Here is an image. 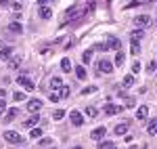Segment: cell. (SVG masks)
<instances>
[{"label":"cell","instance_id":"cell-28","mask_svg":"<svg viewBox=\"0 0 157 149\" xmlns=\"http://www.w3.org/2000/svg\"><path fill=\"white\" fill-rule=\"evenodd\" d=\"M90 59H92V49L86 50V53H82V61H84V63H88Z\"/></svg>","mask_w":157,"mask_h":149},{"label":"cell","instance_id":"cell-17","mask_svg":"<svg viewBox=\"0 0 157 149\" xmlns=\"http://www.w3.org/2000/svg\"><path fill=\"white\" fill-rule=\"evenodd\" d=\"M9 32H13V34H19V32H23V27H21V23H17V21H15V23L9 25Z\"/></svg>","mask_w":157,"mask_h":149},{"label":"cell","instance_id":"cell-20","mask_svg":"<svg viewBox=\"0 0 157 149\" xmlns=\"http://www.w3.org/2000/svg\"><path fill=\"white\" fill-rule=\"evenodd\" d=\"M61 69H63V72H71V61H69V59H63V61H61Z\"/></svg>","mask_w":157,"mask_h":149},{"label":"cell","instance_id":"cell-29","mask_svg":"<svg viewBox=\"0 0 157 149\" xmlns=\"http://www.w3.org/2000/svg\"><path fill=\"white\" fill-rule=\"evenodd\" d=\"M86 113L88 118H97V107H86Z\"/></svg>","mask_w":157,"mask_h":149},{"label":"cell","instance_id":"cell-18","mask_svg":"<svg viewBox=\"0 0 157 149\" xmlns=\"http://www.w3.org/2000/svg\"><path fill=\"white\" fill-rule=\"evenodd\" d=\"M132 84H134V76H126L124 82H121V86H124V88H130Z\"/></svg>","mask_w":157,"mask_h":149},{"label":"cell","instance_id":"cell-31","mask_svg":"<svg viewBox=\"0 0 157 149\" xmlns=\"http://www.w3.org/2000/svg\"><path fill=\"white\" fill-rule=\"evenodd\" d=\"M69 97V86H61V99Z\"/></svg>","mask_w":157,"mask_h":149},{"label":"cell","instance_id":"cell-35","mask_svg":"<svg viewBox=\"0 0 157 149\" xmlns=\"http://www.w3.org/2000/svg\"><path fill=\"white\" fill-rule=\"evenodd\" d=\"M147 69H149V72L153 74V72H155V69H157V63H155V61H151V63H149V67H147Z\"/></svg>","mask_w":157,"mask_h":149},{"label":"cell","instance_id":"cell-27","mask_svg":"<svg viewBox=\"0 0 157 149\" xmlns=\"http://www.w3.org/2000/svg\"><path fill=\"white\" fill-rule=\"evenodd\" d=\"M124 59H126V55H124V53L120 50V53L115 55V65H120V67H121V63H124Z\"/></svg>","mask_w":157,"mask_h":149},{"label":"cell","instance_id":"cell-41","mask_svg":"<svg viewBox=\"0 0 157 149\" xmlns=\"http://www.w3.org/2000/svg\"><path fill=\"white\" fill-rule=\"evenodd\" d=\"M140 2H147V4H151V2H155V0H140Z\"/></svg>","mask_w":157,"mask_h":149},{"label":"cell","instance_id":"cell-12","mask_svg":"<svg viewBox=\"0 0 157 149\" xmlns=\"http://www.w3.org/2000/svg\"><path fill=\"white\" fill-rule=\"evenodd\" d=\"M94 9H97V2L94 0H88V4H86V9H84V15H92Z\"/></svg>","mask_w":157,"mask_h":149},{"label":"cell","instance_id":"cell-24","mask_svg":"<svg viewBox=\"0 0 157 149\" xmlns=\"http://www.w3.org/2000/svg\"><path fill=\"white\" fill-rule=\"evenodd\" d=\"M29 137H32V139H42V130H40V128H32Z\"/></svg>","mask_w":157,"mask_h":149},{"label":"cell","instance_id":"cell-13","mask_svg":"<svg viewBox=\"0 0 157 149\" xmlns=\"http://www.w3.org/2000/svg\"><path fill=\"white\" fill-rule=\"evenodd\" d=\"M11 53H13L11 46H0V59H9V57H11Z\"/></svg>","mask_w":157,"mask_h":149},{"label":"cell","instance_id":"cell-33","mask_svg":"<svg viewBox=\"0 0 157 149\" xmlns=\"http://www.w3.org/2000/svg\"><path fill=\"white\" fill-rule=\"evenodd\" d=\"M94 90H97L94 86H88V88H84V90H82V95H84V97H86V95H92Z\"/></svg>","mask_w":157,"mask_h":149},{"label":"cell","instance_id":"cell-14","mask_svg":"<svg viewBox=\"0 0 157 149\" xmlns=\"http://www.w3.org/2000/svg\"><path fill=\"white\" fill-rule=\"evenodd\" d=\"M40 17L42 19H50L52 17V11H50L48 6H40Z\"/></svg>","mask_w":157,"mask_h":149},{"label":"cell","instance_id":"cell-32","mask_svg":"<svg viewBox=\"0 0 157 149\" xmlns=\"http://www.w3.org/2000/svg\"><path fill=\"white\" fill-rule=\"evenodd\" d=\"M13 99L19 103V101H23V99H25V95H23V92H15V95H13Z\"/></svg>","mask_w":157,"mask_h":149},{"label":"cell","instance_id":"cell-40","mask_svg":"<svg viewBox=\"0 0 157 149\" xmlns=\"http://www.w3.org/2000/svg\"><path fill=\"white\" fill-rule=\"evenodd\" d=\"M38 2H40V4H42V6H44V4H46V2H50V0H38ZM52 2H55V0H52Z\"/></svg>","mask_w":157,"mask_h":149},{"label":"cell","instance_id":"cell-4","mask_svg":"<svg viewBox=\"0 0 157 149\" xmlns=\"http://www.w3.org/2000/svg\"><path fill=\"white\" fill-rule=\"evenodd\" d=\"M4 139H6L9 143H21V135L15 132V130H6V132H4Z\"/></svg>","mask_w":157,"mask_h":149},{"label":"cell","instance_id":"cell-36","mask_svg":"<svg viewBox=\"0 0 157 149\" xmlns=\"http://www.w3.org/2000/svg\"><path fill=\"white\" fill-rule=\"evenodd\" d=\"M140 53V46H138V42L136 44H132V55H138Z\"/></svg>","mask_w":157,"mask_h":149},{"label":"cell","instance_id":"cell-19","mask_svg":"<svg viewBox=\"0 0 157 149\" xmlns=\"http://www.w3.org/2000/svg\"><path fill=\"white\" fill-rule=\"evenodd\" d=\"M75 76H78L80 80H86V69L82 67V65H78V67H75Z\"/></svg>","mask_w":157,"mask_h":149},{"label":"cell","instance_id":"cell-8","mask_svg":"<svg viewBox=\"0 0 157 149\" xmlns=\"http://www.w3.org/2000/svg\"><path fill=\"white\" fill-rule=\"evenodd\" d=\"M69 116H71V124L73 126H82V124H84V118H82V113H80V112H71Z\"/></svg>","mask_w":157,"mask_h":149},{"label":"cell","instance_id":"cell-9","mask_svg":"<svg viewBox=\"0 0 157 149\" xmlns=\"http://www.w3.org/2000/svg\"><path fill=\"white\" fill-rule=\"evenodd\" d=\"M134 23H136V25H149V23H151V17H149V15H136Z\"/></svg>","mask_w":157,"mask_h":149},{"label":"cell","instance_id":"cell-21","mask_svg":"<svg viewBox=\"0 0 157 149\" xmlns=\"http://www.w3.org/2000/svg\"><path fill=\"white\" fill-rule=\"evenodd\" d=\"M98 149H117L113 143H109V141H101L98 143Z\"/></svg>","mask_w":157,"mask_h":149},{"label":"cell","instance_id":"cell-25","mask_svg":"<svg viewBox=\"0 0 157 149\" xmlns=\"http://www.w3.org/2000/svg\"><path fill=\"white\" fill-rule=\"evenodd\" d=\"M157 132V120H151L149 122V135H155Z\"/></svg>","mask_w":157,"mask_h":149},{"label":"cell","instance_id":"cell-11","mask_svg":"<svg viewBox=\"0 0 157 149\" xmlns=\"http://www.w3.org/2000/svg\"><path fill=\"white\" fill-rule=\"evenodd\" d=\"M38 120H40V116H32V118H27V120L23 122V126L25 128H32V126L38 124Z\"/></svg>","mask_w":157,"mask_h":149},{"label":"cell","instance_id":"cell-5","mask_svg":"<svg viewBox=\"0 0 157 149\" xmlns=\"http://www.w3.org/2000/svg\"><path fill=\"white\" fill-rule=\"evenodd\" d=\"M105 132H107V130H105V126H98V128H94V130L90 132V137L94 139V141H103Z\"/></svg>","mask_w":157,"mask_h":149},{"label":"cell","instance_id":"cell-37","mask_svg":"<svg viewBox=\"0 0 157 149\" xmlns=\"http://www.w3.org/2000/svg\"><path fill=\"white\" fill-rule=\"evenodd\" d=\"M50 143H52L50 139H40V145H50Z\"/></svg>","mask_w":157,"mask_h":149},{"label":"cell","instance_id":"cell-34","mask_svg":"<svg viewBox=\"0 0 157 149\" xmlns=\"http://www.w3.org/2000/svg\"><path fill=\"white\" fill-rule=\"evenodd\" d=\"M138 72H140V63L134 61V65H132V74H138Z\"/></svg>","mask_w":157,"mask_h":149},{"label":"cell","instance_id":"cell-42","mask_svg":"<svg viewBox=\"0 0 157 149\" xmlns=\"http://www.w3.org/2000/svg\"><path fill=\"white\" fill-rule=\"evenodd\" d=\"M71 149H82V147H71Z\"/></svg>","mask_w":157,"mask_h":149},{"label":"cell","instance_id":"cell-26","mask_svg":"<svg viewBox=\"0 0 157 149\" xmlns=\"http://www.w3.org/2000/svg\"><path fill=\"white\" fill-rule=\"evenodd\" d=\"M17 109H15V107H13V109H9V112H6V122H11V120H15V116H17Z\"/></svg>","mask_w":157,"mask_h":149},{"label":"cell","instance_id":"cell-39","mask_svg":"<svg viewBox=\"0 0 157 149\" xmlns=\"http://www.w3.org/2000/svg\"><path fill=\"white\" fill-rule=\"evenodd\" d=\"M9 4H11L9 0H0V6H9Z\"/></svg>","mask_w":157,"mask_h":149},{"label":"cell","instance_id":"cell-22","mask_svg":"<svg viewBox=\"0 0 157 149\" xmlns=\"http://www.w3.org/2000/svg\"><path fill=\"white\" fill-rule=\"evenodd\" d=\"M50 86H52V88H61V86H63V80H61V78H57V76H55V78H52V80H50Z\"/></svg>","mask_w":157,"mask_h":149},{"label":"cell","instance_id":"cell-7","mask_svg":"<svg viewBox=\"0 0 157 149\" xmlns=\"http://www.w3.org/2000/svg\"><path fill=\"white\" fill-rule=\"evenodd\" d=\"M105 46H107V50H115V49H120V40L115 36H109L107 38V42H105Z\"/></svg>","mask_w":157,"mask_h":149},{"label":"cell","instance_id":"cell-6","mask_svg":"<svg viewBox=\"0 0 157 149\" xmlns=\"http://www.w3.org/2000/svg\"><path fill=\"white\" fill-rule=\"evenodd\" d=\"M27 109L32 113H38L40 109H42V101H38V99H32L29 103H27Z\"/></svg>","mask_w":157,"mask_h":149},{"label":"cell","instance_id":"cell-1","mask_svg":"<svg viewBox=\"0 0 157 149\" xmlns=\"http://www.w3.org/2000/svg\"><path fill=\"white\" fill-rule=\"evenodd\" d=\"M124 112V107L121 105H111V103H107L105 107H103V113L105 116H117V113Z\"/></svg>","mask_w":157,"mask_h":149},{"label":"cell","instance_id":"cell-3","mask_svg":"<svg viewBox=\"0 0 157 149\" xmlns=\"http://www.w3.org/2000/svg\"><path fill=\"white\" fill-rule=\"evenodd\" d=\"M17 82H19V84H21L25 90H34V88H36V84H34V82L27 78V76H19V78H17Z\"/></svg>","mask_w":157,"mask_h":149},{"label":"cell","instance_id":"cell-30","mask_svg":"<svg viewBox=\"0 0 157 149\" xmlns=\"http://www.w3.org/2000/svg\"><path fill=\"white\" fill-rule=\"evenodd\" d=\"M63 116H65V112H63V109H57V112L52 113V118H55V120H63Z\"/></svg>","mask_w":157,"mask_h":149},{"label":"cell","instance_id":"cell-23","mask_svg":"<svg viewBox=\"0 0 157 149\" xmlns=\"http://www.w3.org/2000/svg\"><path fill=\"white\" fill-rule=\"evenodd\" d=\"M19 65H21V57H15V59H11V63H9L11 69H17Z\"/></svg>","mask_w":157,"mask_h":149},{"label":"cell","instance_id":"cell-10","mask_svg":"<svg viewBox=\"0 0 157 149\" xmlns=\"http://www.w3.org/2000/svg\"><path fill=\"white\" fill-rule=\"evenodd\" d=\"M126 132H128V122H124V124H117V126H115V135H117V137L126 135Z\"/></svg>","mask_w":157,"mask_h":149},{"label":"cell","instance_id":"cell-2","mask_svg":"<svg viewBox=\"0 0 157 149\" xmlns=\"http://www.w3.org/2000/svg\"><path fill=\"white\" fill-rule=\"evenodd\" d=\"M98 72H103V74H111V72H113V63L107 61V59H101V61H98Z\"/></svg>","mask_w":157,"mask_h":149},{"label":"cell","instance_id":"cell-15","mask_svg":"<svg viewBox=\"0 0 157 149\" xmlns=\"http://www.w3.org/2000/svg\"><path fill=\"white\" fill-rule=\"evenodd\" d=\"M147 112H149V107H147V105H140V107H138V112H136V118H138V120H145Z\"/></svg>","mask_w":157,"mask_h":149},{"label":"cell","instance_id":"cell-16","mask_svg":"<svg viewBox=\"0 0 157 149\" xmlns=\"http://www.w3.org/2000/svg\"><path fill=\"white\" fill-rule=\"evenodd\" d=\"M50 101H52V103L61 101V88H55V90H50Z\"/></svg>","mask_w":157,"mask_h":149},{"label":"cell","instance_id":"cell-38","mask_svg":"<svg viewBox=\"0 0 157 149\" xmlns=\"http://www.w3.org/2000/svg\"><path fill=\"white\" fill-rule=\"evenodd\" d=\"M6 109V103H4V99H0V113Z\"/></svg>","mask_w":157,"mask_h":149}]
</instances>
